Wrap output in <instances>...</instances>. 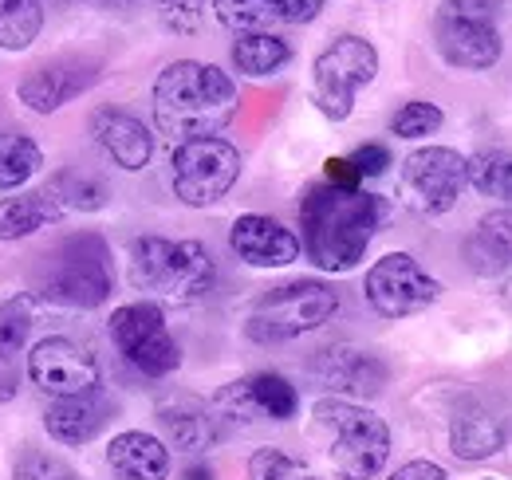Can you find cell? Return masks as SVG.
Returning a JSON list of instances; mask_svg holds the SVG:
<instances>
[{
  "label": "cell",
  "mask_w": 512,
  "mask_h": 480,
  "mask_svg": "<svg viewBox=\"0 0 512 480\" xmlns=\"http://www.w3.org/2000/svg\"><path fill=\"white\" fill-rule=\"evenodd\" d=\"M465 189V158L449 146H418L402 158L398 197L418 217H442Z\"/></svg>",
  "instance_id": "cell-9"
},
{
  "label": "cell",
  "mask_w": 512,
  "mask_h": 480,
  "mask_svg": "<svg viewBox=\"0 0 512 480\" xmlns=\"http://www.w3.org/2000/svg\"><path fill=\"white\" fill-rule=\"evenodd\" d=\"M44 28V8L40 0H0V48L4 52H24Z\"/></svg>",
  "instance_id": "cell-29"
},
{
  "label": "cell",
  "mask_w": 512,
  "mask_h": 480,
  "mask_svg": "<svg viewBox=\"0 0 512 480\" xmlns=\"http://www.w3.org/2000/svg\"><path fill=\"white\" fill-rule=\"evenodd\" d=\"M71 4H87V8H119V4H130V0H71Z\"/></svg>",
  "instance_id": "cell-39"
},
{
  "label": "cell",
  "mask_w": 512,
  "mask_h": 480,
  "mask_svg": "<svg viewBox=\"0 0 512 480\" xmlns=\"http://www.w3.org/2000/svg\"><path fill=\"white\" fill-rule=\"evenodd\" d=\"M229 244L253 268H284L300 256V237L292 229H284L276 217H264V213L237 217L233 229H229Z\"/></svg>",
  "instance_id": "cell-17"
},
{
  "label": "cell",
  "mask_w": 512,
  "mask_h": 480,
  "mask_svg": "<svg viewBox=\"0 0 512 480\" xmlns=\"http://www.w3.org/2000/svg\"><path fill=\"white\" fill-rule=\"evenodd\" d=\"M390 480H449V473L434 461H406Z\"/></svg>",
  "instance_id": "cell-38"
},
{
  "label": "cell",
  "mask_w": 512,
  "mask_h": 480,
  "mask_svg": "<svg viewBox=\"0 0 512 480\" xmlns=\"http://www.w3.org/2000/svg\"><path fill=\"white\" fill-rule=\"evenodd\" d=\"M312 418H316V437L323 441V453L335 477L371 480L383 473L386 457H390V429L375 410L351 398H320Z\"/></svg>",
  "instance_id": "cell-4"
},
{
  "label": "cell",
  "mask_w": 512,
  "mask_h": 480,
  "mask_svg": "<svg viewBox=\"0 0 512 480\" xmlns=\"http://www.w3.org/2000/svg\"><path fill=\"white\" fill-rule=\"evenodd\" d=\"M339 311V292L323 280H292L280 288H268L249 311L245 335L260 347L292 343L308 331H320L323 323Z\"/></svg>",
  "instance_id": "cell-5"
},
{
  "label": "cell",
  "mask_w": 512,
  "mask_h": 480,
  "mask_svg": "<svg viewBox=\"0 0 512 480\" xmlns=\"http://www.w3.org/2000/svg\"><path fill=\"white\" fill-rule=\"evenodd\" d=\"M363 296L383 319H406L442 300V280H434L410 252H390L367 268Z\"/></svg>",
  "instance_id": "cell-12"
},
{
  "label": "cell",
  "mask_w": 512,
  "mask_h": 480,
  "mask_svg": "<svg viewBox=\"0 0 512 480\" xmlns=\"http://www.w3.org/2000/svg\"><path fill=\"white\" fill-rule=\"evenodd\" d=\"M292 60V44L280 32H260V36H241L233 44V63L241 75L249 79H268L276 75L284 63Z\"/></svg>",
  "instance_id": "cell-25"
},
{
  "label": "cell",
  "mask_w": 512,
  "mask_h": 480,
  "mask_svg": "<svg viewBox=\"0 0 512 480\" xmlns=\"http://www.w3.org/2000/svg\"><path fill=\"white\" fill-rule=\"evenodd\" d=\"M213 12L237 36H260V32H280L284 28L280 0H213Z\"/></svg>",
  "instance_id": "cell-26"
},
{
  "label": "cell",
  "mask_w": 512,
  "mask_h": 480,
  "mask_svg": "<svg viewBox=\"0 0 512 480\" xmlns=\"http://www.w3.org/2000/svg\"><path fill=\"white\" fill-rule=\"evenodd\" d=\"M28 378L36 390L52 398H79L99 390V362L87 347H79L67 335L40 339L28 355Z\"/></svg>",
  "instance_id": "cell-13"
},
{
  "label": "cell",
  "mask_w": 512,
  "mask_h": 480,
  "mask_svg": "<svg viewBox=\"0 0 512 480\" xmlns=\"http://www.w3.org/2000/svg\"><path fill=\"white\" fill-rule=\"evenodd\" d=\"M434 44L457 71H489L501 60V32L493 12L477 0H446L434 16Z\"/></svg>",
  "instance_id": "cell-10"
},
{
  "label": "cell",
  "mask_w": 512,
  "mask_h": 480,
  "mask_svg": "<svg viewBox=\"0 0 512 480\" xmlns=\"http://www.w3.org/2000/svg\"><path fill=\"white\" fill-rule=\"evenodd\" d=\"M312 374L339 398H375L386 386V362L359 347H327L312 362Z\"/></svg>",
  "instance_id": "cell-16"
},
{
  "label": "cell",
  "mask_w": 512,
  "mask_h": 480,
  "mask_svg": "<svg viewBox=\"0 0 512 480\" xmlns=\"http://www.w3.org/2000/svg\"><path fill=\"white\" fill-rule=\"evenodd\" d=\"M64 213L56 209V201L36 189V193H20V197H4L0 201V240H24L40 233L44 225L60 221Z\"/></svg>",
  "instance_id": "cell-23"
},
{
  "label": "cell",
  "mask_w": 512,
  "mask_h": 480,
  "mask_svg": "<svg viewBox=\"0 0 512 480\" xmlns=\"http://www.w3.org/2000/svg\"><path fill=\"white\" fill-rule=\"evenodd\" d=\"M36 327V303L32 296L0 300V402L16 394V359Z\"/></svg>",
  "instance_id": "cell-22"
},
{
  "label": "cell",
  "mask_w": 512,
  "mask_h": 480,
  "mask_svg": "<svg viewBox=\"0 0 512 480\" xmlns=\"http://www.w3.org/2000/svg\"><path fill=\"white\" fill-rule=\"evenodd\" d=\"M442 107L438 103H426V99H410L394 119H390V130L398 138H426V134H438L442 130Z\"/></svg>",
  "instance_id": "cell-32"
},
{
  "label": "cell",
  "mask_w": 512,
  "mask_h": 480,
  "mask_svg": "<svg viewBox=\"0 0 512 480\" xmlns=\"http://www.w3.org/2000/svg\"><path fill=\"white\" fill-rule=\"evenodd\" d=\"M107 465L123 480H166L170 477V449H166V441H158L142 429H127V433H115V441L107 445Z\"/></svg>",
  "instance_id": "cell-21"
},
{
  "label": "cell",
  "mask_w": 512,
  "mask_h": 480,
  "mask_svg": "<svg viewBox=\"0 0 512 480\" xmlns=\"http://www.w3.org/2000/svg\"><path fill=\"white\" fill-rule=\"evenodd\" d=\"M158 425L166 433V449H178V453H205L217 437L213 429V414H209V402L193 398V394H170L158 402Z\"/></svg>",
  "instance_id": "cell-20"
},
{
  "label": "cell",
  "mask_w": 512,
  "mask_h": 480,
  "mask_svg": "<svg viewBox=\"0 0 512 480\" xmlns=\"http://www.w3.org/2000/svg\"><path fill=\"white\" fill-rule=\"evenodd\" d=\"M91 134L99 142V150L127 174H138L150 166L154 158V134L146 130V122L130 111H115V107H103L91 115Z\"/></svg>",
  "instance_id": "cell-18"
},
{
  "label": "cell",
  "mask_w": 512,
  "mask_h": 480,
  "mask_svg": "<svg viewBox=\"0 0 512 480\" xmlns=\"http://www.w3.org/2000/svg\"><path fill=\"white\" fill-rule=\"evenodd\" d=\"M60 213H99L107 205V185L99 178H87V174H75V170H64L48 181L44 189Z\"/></svg>",
  "instance_id": "cell-28"
},
{
  "label": "cell",
  "mask_w": 512,
  "mask_h": 480,
  "mask_svg": "<svg viewBox=\"0 0 512 480\" xmlns=\"http://www.w3.org/2000/svg\"><path fill=\"white\" fill-rule=\"evenodd\" d=\"M347 162L355 166L359 178H379L386 166H390V154H386V146H379V142H367V146H359Z\"/></svg>",
  "instance_id": "cell-36"
},
{
  "label": "cell",
  "mask_w": 512,
  "mask_h": 480,
  "mask_svg": "<svg viewBox=\"0 0 512 480\" xmlns=\"http://www.w3.org/2000/svg\"><path fill=\"white\" fill-rule=\"evenodd\" d=\"M12 480H79V477H75V469L67 461H60V457H52L44 449H24L20 461H16V469H12Z\"/></svg>",
  "instance_id": "cell-35"
},
{
  "label": "cell",
  "mask_w": 512,
  "mask_h": 480,
  "mask_svg": "<svg viewBox=\"0 0 512 480\" xmlns=\"http://www.w3.org/2000/svg\"><path fill=\"white\" fill-rule=\"evenodd\" d=\"M95 79H99L95 63L64 56V60L32 67V71L20 79L16 95H20V103H24L28 111H36V115H52V111H60L64 103H71L75 95H83Z\"/></svg>",
  "instance_id": "cell-15"
},
{
  "label": "cell",
  "mask_w": 512,
  "mask_h": 480,
  "mask_svg": "<svg viewBox=\"0 0 512 480\" xmlns=\"http://www.w3.org/2000/svg\"><path fill=\"white\" fill-rule=\"evenodd\" d=\"M386 201L363 185H308L300 201L304 252L320 272H351L386 221Z\"/></svg>",
  "instance_id": "cell-1"
},
{
  "label": "cell",
  "mask_w": 512,
  "mask_h": 480,
  "mask_svg": "<svg viewBox=\"0 0 512 480\" xmlns=\"http://www.w3.org/2000/svg\"><path fill=\"white\" fill-rule=\"evenodd\" d=\"M284 8V24H312L327 8V0H280Z\"/></svg>",
  "instance_id": "cell-37"
},
{
  "label": "cell",
  "mask_w": 512,
  "mask_h": 480,
  "mask_svg": "<svg viewBox=\"0 0 512 480\" xmlns=\"http://www.w3.org/2000/svg\"><path fill=\"white\" fill-rule=\"evenodd\" d=\"M170 166L174 197L190 209H209L241 178V150L225 138H193L174 146Z\"/></svg>",
  "instance_id": "cell-8"
},
{
  "label": "cell",
  "mask_w": 512,
  "mask_h": 480,
  "mask_svg": "<svg viewBox=\"0 0 512 480\" xmlns=\"http://www.w3.org/2000/svg\"><path fill=\"white\" fill-rule=\"evenodd\" d=\"M111 418H115V402L91 390L79 398H52V406L44 410V429L60 445H87L107 429Z\"/></svg>",
  "instance_id": "cell-19"
},
{
  "label": "cell",
  "mask_w": 512,
  "mask_h": 480,
  "mask_svg": "<svg viewBox=\"0 0 512 480\" xmlns=\"http://www.w3.org/2000/svg\"><path fill=\"white\" fill-rule=\"evenodd\" d=\"M512 244V217L509 209H497L489 217H481L477 233L469 237V264L481 272V276H493V272H505L509 268V248Z\"/></svg>",
  "instance_id": "cell-24"
},
{
  "label": "cell",
  "mask_w": 512,
  "mask_h": 480,
  "mask_svg": "<svg viewBox=\"0 0 512 480\" xmlns=\"http://www.w3.org/2000/svg\"><path fill=\"white\" fill-rule=\"evenodd\" d=\"M237 103V83L221 67L201 60L166 63L150 91L154 126L174 146L193 138H217L233 122Z\"/></svg>",
  "instance_id": "cell-2"
},
{
  "label": "cell",
  "mask_w": 512,
  "mask_h": 480,
  "mask_svg": "<svg viewBox=\"0 0 512 480\" xmlns=\"http://www.w3.org/2000/svg\"><path fill=\"white\" fill-rule=\"evenodd\" d=\"M111 339L119 355L146 378H166L182 366V347L174 343L162 307L150 300L123 303L111 315Z\"/></svg>",
  "instance_id": "cell-11"
},
{
  "label": "cell",
  "mask_w": 512,
  "mask_h": 480,
  "mask_svg": "<svg viewBox=\"0 0 512 480\" xmlns=\"http://www.w3.org/2000/svg\"><path fill=\"white\" fill-rule=\"evenodd\" d=\"M186 480H217V477H213V469H209V465H193L190 473H186Z\"/></svg>",
  "instance_id": "cell-40"
},
{
  "label": "cell",
  "mask_w": 512,
  "mask_h": 480,
  "mask_svg": "<svg viewBox=\"0 0 512 480\" xmlns=\"http://www.w3.org/2000/svg\"><path fill=\"white\" fill-rule=\"evenodd\" d=\"M465 185H473L481 197L509 201V193H512L509 146H493V150H481V154L465 158Z\"/></svg>",
  "instance_id": "cell-27"
},
{
  "label": "cell",
  "mask_w": 512,
  "mask_h": 480,
  "mask_svg": "<svg viewBox=\"0 0 512 480\" xmlns=\"http://www.w3.org/2000/svg\"><path fill=\"white\" fill-rule=\"evenodd\" d=\"M154 4H158L162 28L174 32V36H193V32H201L205 8H209V0H154Z\"/></svg>",
  "instance_id": "cell-34"
},
{
  "label": "cell",
  "mask_w": 512,
  "mask_h": 480,
  "mask_svg": "<svg viewBox=\"0 0 512 480\" xmlns=\"http://www.w3.org/2000/svg\"><path fill=\"white\" fill-rule=\"evenodd\" d=\"M249 480H316L300 457L284 449H256L249 457Z\"/></svg>",
  "instance_id": "cell-33"
},
{
  "label": "cell",
  "mask_w": 512,
  "mask_h": 480,
  "mask_svg": "<svg viewBox=\"0 0 512 480\" xmlns=\"http://www.w3.org/2000/svg\"><path fill=\"white\" fill-rule=\"evenodd\" d=\"M127 276L134 292H142L150 303L186 307L213 292L217 260L201 240L138 237L130 240Z\"/></svg>",
  "instance_id": "cell-3"
},
{
  "label": "cell",
  "mask_w": 512,
  "mask_h": 480,
  "mask_svg": "<svg viewBox=\"0 0 512 480\" xmlns=\"http://www.w3.org/2000/svg\"><path fill=\"white\" fill-rule=\"evenodd\" d=\"M40 166H44V154L28 134L20 130L0 134V189H20Z\"/></svg>",
  "instance_id": "cell-31"
},
{
  "label": "cell",
  "mask_w": 512,
  "mask_h": 480,
  "mask_svg": "<svg viewBox=\"0 0 512 480\" xmlns=\"http://www.w3.org/2000/svg\"><path fill=\"white\" fill-rule=\"evenodd\" d=\"M375 75H379V48L367 36H355V32L335 36L312 63V99L323 119H351L355 95L367 83H375Z\"/></svg>",
  "instance_id": "cell-7"
},
{
  "label": "cell",
  "mask_w": 512,
  "mask_h": 480,
  "mask_svg": "<svg viewBox=\"0 0 512 480\" xmlns=\"http://www.w3.org/2000/svg\"><path fill=\"white\" fill-rule=\"evenodd\" d=\"M115 292L111 280V252L95 233L67 237L52 256L40 276V296L48 303H60L71 311H91L103 307Z\"/></svg>",
  "instance_id": "cell-6"
},
{
  "label": "cell",
  "mask_w": 512,
  "mask_h": 480,
  "mask_svg": "<svg viewBox=\"0 0 512 480\" xmlns=\"http://www.w3.org/2000/svg\"><path fill=\"white\" fill-rule=\"evenodd\" d=\"M509 441V421L485 398V394H461V402L449 414V453L457 461H489L505 449Z\"/></svg>",
  "instance_id": "cell-14"
},
{
  "label": "cell",
  "mask_w": 512,
  "mask_h": 480,
  "mask_svg": "<svg viewBox=\"0 0 512 480\" xmlns=\"http://www.w3.org/2000/svg\"><path fill=\"white\" fill-rule=\"evenodd\" d=\"M249 382V394H253L256 410L260 418H272V421H288L300 414V390L284 378V374H272V370H260Z\"/></svg>",
  "instance_id": "cell-30"
}]
</instances>
